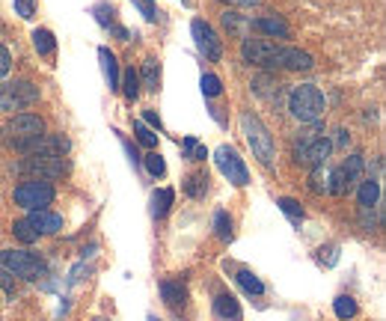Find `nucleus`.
Masks as SVG:
<instances>
[{
	"label": "nucleus",
	"mask_w": 386,
	"mask_h": 321,
	"mask_svg": "<svg viewBox=\"0 0 386 321\" xmlns=\"http://www.w3.org/2000/svg\"><path fill=\"white\" fill-rule=\"evenodd\" d=\"M39 137H45V119L36 114H18L0 128V143L15 152H30Z\"/></svg>",
	"instance_id": "nucleus-1"
},
{
	"label": "nucleus",
	"mask_w": 386,
	"mask_h": 321,
	"mask_svg": "<svg viewBox=\"0 0 386 321\" xmlns=\"http://www.w3.org/2000/svg\"><path fill=\"white\" fill-rule=\"evenodd\" d=\"M324 107H327L324 93L312 83H301L289 93V110H291V116L301 122H318L324 116Z\"/></svg>",
	"instance_id": "nucleus-2"
},
{
	"label": "nucleus",
	"mask_w": 386,
	"mask_h": 321,
	"mask_svg": "<svg viewBox=\"0 0 386 321\" xmlns=\"http://www.w3.org/2000/svg\"><path fill=\"white\" fill-rule=\"evenodd\" d=\"M330 152H333V140L327 134H321L318 122L312 131H306L303 137H297V143H294V160L297 164H306V167H324V160L330 158Z\"/></svg>",
	"instance_id": "nucleus-3"
},
{
	"label": "nucleus",
	"mask_w": 386,
	"mask_h": 321,
	"mask_svg": "<svg viewBox=\"0 0 386 321\" xmlns=\"http://www.w3.org/2000/svg\"><path fill=\"white\" fill-rule=\"evenodd\" d=\"M21 176H30V179H63L69 172V160L63 155H27L24 160H18L15 167Z\"/></svg>",
	"instance_id": "nucleus-4"
},
{
	"label": "nucleus",
	"mask_w": 386,
	"mask_h": 321,
	"mask_svg": "<svg viewBox=\"0 0 386 321\" xmlns=\"http://www.w3.org/2000/svg\"><path fill=\"white\" fill-rule=\"evenodd\" d=\"M241 128H244V137H247V143H250L253 155L265 167H270L273 164V137H270V131L265 128V122H261L256 114H244L241 116Z\"/></svg>",
	"instance_id": "nucleus-5"
},
{
	"label": "nucleus",
	"mask_w": 386,
	"mask_h": 321,
	"mask_svg": "<svg viewBox=\"0 0 386 321\" xmlns=\"http://www.w3.org/2000/svg\"><path fill=\"white\" fill-rule=\"evenodd\" d=\"M54 184L51 182H42V179H27V182H21L15 193H12V200H15V205L21 208H27V212H39V208H48L54 203Z\"/></svg>",
	"instance_id": "nucleus-6"
},
{
	"label": "nucleus",
	"mask_w": 386,
	"mask_h": 321,
	"mask_svg": "<svg viewBox=\"0 0 386 321\" xmlns=\"http://www.w3.org/2000/svg\"><path fill=\"white\" fill-rule=\"evenodd\" d=\"M0 265L21 280H42L45 277V262L27 250H4L0 253Z\"/></svg>",
	"instance_id": "nucleus-7"
},
{
	"label": "nucleus",
	"mask_w": 386,
	"mask_h": 321,
	"mask_svg": "<svg viewBox=\"0 0 386 321\" xmlns=\"http://www.w3.org/2000/svg\"><path fill=\"white\" fill-rule=\"evenodd\" d=\"M39 102V86H33L27 81H15V83H0V110L4 114H15Z\"/></svg>",
	"instance_id": "nucleus-8"
},
{
	"label": "nucleus",
	"mask_w": 386,
	"mask_h": 321,
	"mask_svg": "<svg viewBox=\"0 0 386 321\" xmlns=\"http://www.w3.org/2000/svg\"><path fill=\"white\" fill-rule=\"evenodd\" d=\"M214 164H217V170L223 172V176H226L232 184H238V188H244V184L250 182V172H247L241 155L235 152L232 146H220V149L214 152Z\"/></svg>",
	"instance_id": "nucleus-9"
},
{
	"label": "nucleus",
	"mask_w": 386,
	"mask_h": 321,
	"mask_svg": "<svg viewBox=\"0 0 386 321\" xmlns=\"http://www.w3.org/2000/svg\"><path fill=\"white\" fill-rule=\"evenodd\" d=\"M191 33H193V42H196V48H199V54H202L205 60H211V63H220L223 45H220V39H217L214 27H211L208 21H202V18H193Z\"/></svg>",
	"instance_id": "nucleus-10"
},
{
	"label": "nucleus",
	"mask_w": 386,
	"mask_h": 321,
	"mask_svg": "<svg viewBox=\"0 0 386 321\" xmlns=\"http://www.w3.org/2000/svg\"><path fill=\"white\" fill-rule=\"evenodd\" d=\"M315 66L312 54L301 51L294 45H277V57H273V69H285V71H309Z\"/></svg>",
	"instance_id": "nucleus-11"
},
{
	"label": "nucleus",
	"mask_w": 386,
	"mask_h": 321,
	"mask_svg": "<svg viewBox=\"0 0 386 321\" xmlns=\"http://www.w3.org/2000/svg\"><path fill=\"white\" fill-rule=\"evenodd\" d=\"M241 57L247 63H253L259 69H273V57H277V42L270 39H244Z\"/></svg>",
	"instance_id": "nucleus-12"
},
{
	"label": "nucleus",
	"mask_w": 386,
	"mask_h": 321,
	"mask_svg": "<svg viewBox=\"0 0 386 321\" xmlns=\"http://www.w3.org/2000/svg\"><path fill=\"white\" fill-rule=\"evenodd\" d=\"M30 226L39 232V235H57L60 229H63V217L48 212V208H39V212H30Z\"/></svg>",
	"instance_id": "nucleus-13"
},
{
	"label": "nucleus",
	"mask_w": 386,
	"mask_h": 321,
	"mask_svg": "<svg viewBox=\"0 0 386 321\" xmlns=\"http://www.w3.org/2000/svg\"><path fill=\"white\" fill-rule=\"evenodd\" d=\"M69 146L71 143L63 137V134H45V137H39V140L33 143V149L27 155H63L66 158Z\"/></svg>",
	"instance_id": "nucleus-14"
},
{
	"label": "nucleus",
	"mask_w": 386,
	"mask_h": 321,
	"mask_svg": "<svg viewBox=\"0 0 386 321\" xmlns=\"http://www.w3.org/2000/svg\"><path fill=\"white\" fill-rule=\"evenodd\" d=\"M250 30H259V33H268V36H282V39H289L291 30L289 24L277 15H261V18H250Z\"/></svg>",
	"instance_id": "nucleus-15"
},
{
	"label": "nucleus",
	"mask_w": 386,
	"mask_h": 321,
	"mask_svg": "<svg viewBox=\"0 0 386 321\" xmlns=\"http://www.w3.org/2000/svg\"><path fill=\"white\" fill-rule=\"evenodd\" d=\"M98 60H102V71H104V81L110 90H119V63H116V54L110 48H98Z\"/></svg>",
	"instance_id": "nucleus-16"
},
{
	"label": "nucleus",
	"mask_w": 386,
	"mask_h": 321,
	"mask_svg": "<svg viewBox=\"0 0 386 321\" xmlns=\"http://www.w3.org/2000/svg\"><path fill=\"white\" fill-rule=\"evenodd\" d=\"M214 313H217V318H223V321H241L244 315H241V303H238V298L235 294H220V298L214 301Z\"/></svg>",
	"instance_id": "nucleus-17"
},
{
	"label": "nucleus",
	"mask_w": 386,
	"mask_h": 321,
	"mask_svg": "<svg viewBox=\"0 0 386 321\" xmlns=\"http://www.w3.org/2000/svg\"><path fill=\"white\" fill-rule=\"evenodd\" d=\"M357 200H359V208H375L378 200H380V182L375 176H368L366 182H359Z\"/></svg>",
	"instance_id": "nucleus-18"
},
{
	"label": "nucleus",
	"mask_w": 386,
	"mask_h": 321,
	"mask_svg": "<svg viewBox=\"0 0 386 321\" xmlns=\"http://www.w3.org/2000/svg\"><path fill=\"white\" fill-rule=\"evenodd\" d=\"M181 191L188 193L191 200H202V196L208 193V176H205V172H191V176L184 179Z\"/></svg>",
	"instance_id": "nucleus-19"
},
{
	"label": "nucleus",
	"mask_w": 386,
	"mask_h": 321,
	"mask_svg": "<svg viewBox=\"0 0 386 321\" xmlns=\"http://www.w3.org/2000/svg\"><path fill=\"white\" fill-rule=\"evenodd\" d=\"M223 24H226V30L232 36H238V39H247V30H250V18L238 15V12H223Z\"/></svg>",
	"instance_id": "nucleus-20"
},
{
	"label": "nucleus",
	"mask_w": 386,
	"mask_h": 321,
	"mask_svg": "<svg viewBox=\"0 0 386 321\" xmlns=\"http://www.w3.org/2000/svg\"><path fill=\"white\" fill-rule=\"evenodd\" d=\"M160 298H164L170 306H179V303H184V298H188V292H184L181 282L164 280V282H160Z\"/></svg>",
	"instance_id": "nucleus-21"
},
{
	"label": "nucleus",
	"mask_w": 386,
	"mask_h": 321,
	"mask_svg": "<svg viewBox=\"0 0 386 321\" xmlns=\"http://www.w3.org/2000/svg\"><path fill=\"white\" fill-rule=\"evenodd\" d=\"M172 200H176V193H172L170 188L155 191V193H152V217H167Z\"/></svg>",
	"instance_id": "nucleus-22"
},
{
	"label": "nucleus",
	"mask_w": 386,
	"mask_h": 321,
	"mask_svg": "<svg viewBox=\"0 0 386 321\" xmlns=\"http://www.w3.org/2000/svg\"><path fill=\"white\" fill-rule=\"evenodd\" d=\"M238 286L247 292V294H265V282H261L253 271H238Z\"/></svg>",
	"instance_id": "nucleus-23"
},
{
	"label": "nucleus",
	"mask_w": 386,
	"mask_h": 321,
	"mask_svg": "<svg viewBox=\"0 0 386 321\" xmlns=\"http://www.w3.org/2000/svg\"><path fill=\"white\" fill-rule=\"evenodd\" d=\"M137 78H140V83L146 86V90H158V81H160L158 60H146V63H143V75H137Z\"/></svg>",
	"instance_id": "nucleus-24"
},
{
	"label": "nucleus",
	"mask_w": 386,
	"mask_h": 321,
	"mask_svg": "<svg viewBox=\"0 0 386 321\" xmlns=\"http://www.w3.org/2000/svg\"><path fill=\"white\" fill-rule=\"evenodd\" d=\"M33 45H36V51L39 54H54V48H57V42H54V33L51 30H45V27H39V30H33Z\"/></svg>",
	"instance_id": "nucleus-25"
},
{
	"label": "nucleus",
	"mask_w": 386,
	"mask_h": 321,
	"mask_svg": "<svg viewBox=\"0 0 386 321\" xmlns=\"http://www.w3.org/2000/svg\"><path fill=\"white\" fill-rule=\"evenodd\" d=\"M12 235H15L21 244H33V241H39V232H36L33 226H30V220L24 217V220H15L12 224Z\"/></svg>",
	"instance_id": "nucleus-26"
},
{
	"label": "nucleus",
	"mask_w": 386,
	"mask_h": 321,
	"mask_svg": "<svg viewBox=\"0 0 386 321\" xmlns=\"http://www.w3.org/2000/svg\"><path fill=\"white\" fill-rule=\"evenodd\" d=\"M333 313H336V318H342V321L354 318L357 315V301L347 298V294H339V298L333 301Z\"/></svg>",
	"instance_id": "nucleus-27"
},
{
	"label": "nucleus",
	"mask_w": 386,
	"mask_h": 321,
	"mask_svg": "<svg viewBox=\"0 0 386 321\" xmlns=\"http://www.w3.org/2000/svg\"><path fill=\"white\" fill-rule=\"evenodd\" d=\"M119 86L125 90V98H131V102H134L137 95H140V78H137L134 69H125V75L119 78Z\"/></svg>",
	"instance_id": "nucleus-28"
},
{
	"label": "nucleus",
	"mask_w": 386,
	"mask_h": 321,
	"mask_svg": "<svg viewBox=\"0 0 386 321\" xmlns=\"http://www.w3.org/2000/svg\"><path fill=\"white\" fill-rule=\"evenodd\" d=\"M134 134H137V140H140V143L146 146V149H155V146H158V134H155L152 128H149L143 119H137V122H134Z\"/></svg>",
	"instance_id": "nucleus-29"
},
{
	"label": "nucleus",
	"mask_w": 386,
	"mask_h": 321,
	"mask_svg": "<svg viewBox=\"0 0 386 321\" xmlns=\"http://www.w3.org/2000/svg\"><path fill=\"white\" fill-rule=\"evenodd\" d=\"M280 208H282V214H289V220H291L294 226L303 220V208H301V203H297V200H291V196H282Z\"/></svg>",
	"instance_id": "nucleus-30"
},
{
	"label": "nucleus",
	"mask_w": 386,
	"mask_h": 321,
	"mask_svg": "<svg viewBox=\"0 0 386 321\" xmlns=\"http://www.w3.org/2000/svg\"><path fill=\"white\" fill-rule=\"evenodd\" d=\"M214 232H217L220 241L232 238V217H229V212H217L214 214Z\"/></svg>",
	"instance_id": "nucleus-31"
},
{
	"label": "nucleus",
	"mask_w": 386,
	"mask_h": 321,
	"mask_svg": "<svg viewBox=\"0 0 386 321\" xmlns=\"http://www.w3.org/2000/svg\"><path fill=\"white\" fill-rule=\"evenodd\" d=\"M199 86H202V95H205V98H217V95L223 93V81H220L217 75H202Z\"/></svg>",
	"instance_id": "nucleus-32"
},
{
	"label": "nucleus",
	"mask_w": 386,
	"mask_h": 321,
	"mask_svg": "<svg viewBox=\"0 0 386 321\" xmlns=\"http://www.w3.org/2000/svg\"><path fill=\"white\" fill-rule=\"evenodd\" d=\"M309 191H312V193H324V191H327V170H324V167H312V176H309Z\"/></svg>",
	"instance_id": "nucleus-33"
},
{
	"label": "nucleus",
	"mask_w": 386,
	"mask_h": 321,
	"mask_svg": "<svg viewBox=\"0 0 386 321\" xmlns=\"http://www.w3.org/2000/svg\"><path fill=\"white\" fill-rule=\"evenodd\" d=\"M143 164H146V170L152 172L155 179H158V176H164V172H167V164H164V158H160L158 152H149V155L143 158Z\"/></svg>",
	"instance_id": "nucleus-34"
},
{
	"label": "nucleus",
	"mask_w": 386,
	"mask_h": 321,
	"mask_svg": "<svg viewBox=\"0 0 386 321\" xmlns=\"http://www.w3.org/2000/svg\"><path fill=\"white\" fill-rule=\"evenodd\" d=\"M363 164H366V160H363V155H351V158H347L345 160V172H347V179H351V184L354 182H359V172H363Z\"/></svg>",
	"instance_id": "nucleus-35"
},
{
	"label": "nucleus",
	"mask_w": 386,
	"mask_h": 321,
	"mask_svg": "<svg viewBox=\"0 0 386 321\" xmlns=\"http://www.w3.org/2000/svg\"><path fill=\"white\" fill-rule=\"evenodd\" d=\"M15 12H18V15L24 18V21H30L33 18V0H15Z\"/></svg>",
	"instance_id": "nucleus-36"
},
{
	"label": "nucleus",
	"mask_w": 386,
	"mask_h": 321,
	"mask_svg": "<svg viewBox=\"0 0 386 321\" xmlns=\"http://www.w3.org/2000/svg\"><path fill=\"white\" fill-rule=\"evenodd\" d=\"M95 18H98V24H104V27H107V24H113V9H110V6H95Z\"/></svg>",
	"instance_id": "nucleus-37"
},
{
	"label": "nucleus",
	"mask_w": 386,
	"mask_h": 321,
	"mask_svg": "<svg viewBox=\"0 0 386 321\" xmlns=\"http://www.w3.org/2000/svg\"><path fill=\"white\" fill-rule=\"evenodd\" d=\"M9 69H12V57L4 45H0V78H6L9 75Z\"/></svg>",
	"instance_id": "nucleus-38"
},
{
	"label": "nucleus",
	"mask_w": 386,
	"mask_h": 321,
	"mask_svg": "<svg viewBox=\"0 0 386 321\" xmlns=\"http://www.w3.org/2000/svg\"><path fill=\"white\" fill-rule=\"evenodd\" d=\"M0 289H6L9 294L15 292V282H12V274H9V271H6L4 265H0Z\"/></svg>",
	"instance_id": "nucleus-39"
},
{
	"label": "nucleus",
	"mask_w": 386,
	"mask_h": 321,
	"mask_svg": "<svg viewBox=\"0 0 386 321\" xmlns=\"http://www.w3.org/2000/svg\"><path fill=\"white\" fill-rule=\"evenodd\" d=\"M143 122H146L149 128H158V131H160V119H158V110H152V107H149V110H143Z\"/></svg>",
	"instance_id": "nucleus-40"
},
{
	"label": "nucleus",
	"mask_w": 386,
	"mask_h": 321,
	"mask_svg": "<svg viewBox=\"0 0 386 321\" xmlns=\"http://www.w3.org/2000/svg\"><path fill=\"white\" fill-rule=\"evenodd\" d=\"M336 134H339V137H336V143H333V146H339V149H345V146H347V143H351V134H347L345 128H339V131H336Z\"/></svg>",
	"instance_id": "nucleus-41"
},
{
	"label": "nucleus",
	"mask_w": 386,
	"mask_h": 321,
	"mask_svg": "<svg viewBox=\"0 0 386 321\" xmlns=\"http://www.w3.org/2000/svg\"><path fill=\"white\" fill-rule=\"evenodd\" d=\"M205 158H208V149H205V146H193V152H191L188 160H205Z\"/></svg>",
	"instance_id": "nucleus-42"
},
{
	"label": "nucleus",
	"mask_w": 386,
	"mask_h": 321,
	"mask_svg": "<svg viewBox=\"0 0 386 321\" xmlns=\"http://www.w3.org/2000/svg\"><path fill=\"white\" fill-rule=\"evenodd\" d=\"M223 4H229V6H256L259 0H223Z\"/></svg>",
	"instance_id": "nucleus-43"
},
{
	"label": "nucleus",
	"mask_w": 386,
	"mask_h": 321,
	"mask_svg": "<svg viewBox=\"0 0 386 321\" xmlns=\"http://www.w3.org/2000/svg\"><path fill=\"white\" fill-rule=\"evenodd\" d=\"M140 4H149V6H152V0H140Z\"/></svg>",
	"instance_id": "nucleus-44"
}]
</instances>
